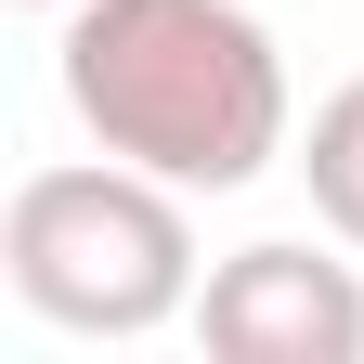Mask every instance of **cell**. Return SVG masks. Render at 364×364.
Returning <instances> with one entry per match:
<instances>
[{"mask_svg": "<svg viewBox=\"0 0 364 364\" xmlns=\"http://www.w3.org/2000/svg\"><path fill=\"white\" fill-rule=\"evenodd\" d=\"M65 105L182 196H235L287 156V53L247 0H65Z\"/></svg>", "mask_w": 364, "mask_h": 364, "instance_id": "obj_1", "label": "cell"}, {"mask_svg": "<svg viewBox=\"0 0 364 364\" xmlns=\"http://www.w3.org/2000/svg\"><path fill=\"white\" fill-rule=\"evenodd\" d=\"M0 273L39 326L65 338H156L196 312V221H182V182L156 169H26L14 208H0Z\"/></svg>", "mask_w": 364, "mask_h": 364, "instance_id": "obj_2", "label": "cell"}, {"mask_svg": "<svg viewBox=\"0 0 364 364\" xmlns=\"http://www.w3.org/2000/svg\"><path fill=\"white\" fill-rule=\"evenodd\" d=\"M196 338L221 364H364V273L326 247H235L196 287Z\"/></svg>", "mask_w": 364, "mask_h": 364, "instance_id": "obj_3", "label": "cell"}, {"mask_svg": "<svg viewBox=\"0 0 364 364\" xmlns=\"http://www.w3.org/2000/svg\"><path fill=\"white\" fill-rule=\"evenodd\" d=\"M299 182H312V208H326V235L364 247V78H338L326 105H312V130H299Z\"/></svg>", "mask_w": 364, "mask_h": 364, "instance_id": "obj_4", "label": "cell"}, {"mask_svg": "<svg viewBox=\"0 0 364 364\" xmlns=\"http://www.w3.org/2000/svg\"><path fill=\"white\" fill-rule=\"evenodd\" d=\"M26 14H65V0H26Z\"/></svg>", "mask_w": 364, "mask_h": 364, "instance_id": "obj_5", "label": "cell"}]
</instances>
